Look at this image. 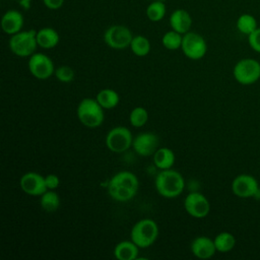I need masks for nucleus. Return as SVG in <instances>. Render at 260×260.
I'll return each instance as SVG.
<instances>
[{
  "instance_id": "f257e3e1",
  "label": "nucleus",
  "mask_w": 260,
  "mask_h": 260,
  "mask_svg": "<svg viewBox=\"0 0 260 260\" xmlns=\"http://www.w3.org/2000/svg\"><path fill=\"white\" fill-rule=\"evenodd\" d=\"M139 187L137 177L128 171H121L115 174L109 181L108 192L112 199L125 202L132 199Z\"/></svg>"
},
{
  "instance_id": "f03ea898",
  "label": "nucleus",
  "mask_w": 260,
  "mask_h": 260,
  "mask_svg": "<svg viewBox=\"0 0 260 260\" xmlns=\"http://www.w3.org/2000/svg\"><path fill=\"white\" fill-rule=\"evenodd\" d=\"M154 186L161 197L172 199L182 194L185 188V180L176 170H160L154 179Z\"/></svg>"
},
{
  "instance_id": "7ed1b4c3",
  "label": "nucleus",
  "mask_w": 260,
  "mask_h": 260,
  "mask_svg": "<svg viewBox=\"0 0 260 260\" xmlns=\"http://www.w3.org/2000/svg\"><path fill=\"white\" fill-rule=\"evenodd\" d=\"M104 108L99 104L96 99L85 98L77 106L76 114L79 122L88 128L101 126L105 120Z\"/></svg>"
},
{
  "instance_id": "20e7f679",
  "label": "nucleus",
  "mask_w": 260,
  "mask_h": 260,
  "mask_svg": "<svg viewBox=\"0 0 260 260\" xmlns=\"http://www.w3.org/2000/svg\"><path fill=\"white\" fill-rule=\"evenodd\" d=\"M158 236L157 223L151 218L138 220L131 229L130 238L139 248H148L156 241Z\"/></svg>"
},
{
  "instance_id": "39448f33",
  "label": "nucleus",
  "mask_w": 260,
  "mask_h": 260,
  "mask_svg": "<svg viewBox=\"0 0 260 260\" xmlns=\"http://www.w3.org/2000/svg\"><path fill=\"white\" fill-rule=\"evenodd\" d=\"M38 46L37 30L35 29L20 30L9 39V48L18 57H30Z\"/></svg>"
},
{
  "instance_id": "423d86ee",
  "label": "nucleus",
  "mask_w": 260,
  "mask_h": 260,
  "mask_svg": "<svg viewBox=\"0 0 260 260\" xmlns=\"http://www.w3.org/2000/svg\"><path fill=\"white\" fill-rule=\"evenodd\" d=\"M131 30L122 24H114L109 26L103 36L105 44L114 50H124L130 47L133 39Z\"/></svg>"
},
{
  "instance_id": "0eeeda50",
  "label": "nucleus",
  "mask_w": 260,
  "mask_h": 260,
  "mask_svg": "<svg viewBox=\"0 0 260 260\" xmlns=\"http://www.w3.org/2000/svg\"><path fill=\"white\" fill-rule=\"evenodd\" d=\"M133 138L131 131L127 127L117 126L107 133L106 145L111 151L115 153H122L132 146Z\"/></svg>"
},
{
  "instance_id": "6e6552de",
  "label": "nucleus",
  "mask_w": 260,
  "mask_h": 260,
  "mask_svg": "<svg viewBox=\"0 0 260 260\" xmlns=\"http://www.w3.org/2000/svg\"><path fill=\"white\" fill-rule=\"evenodd\" d=\"M181 50L188 59L200 60L207 52V44L201 35L189 30L183 35Z\"/></svg>"
},
{
  "instance_id": "1a4fd4ad",
  "label": "nucleus",
  "mask_w": 260,
  "mask_h": 260,
  "mask_svg": "<svg viewBox=\"0 0 260 260\" xmlns=\"http://www.w3.org/2000/svg\"><path fill=\"white\" fill-rule=\"evenodd\" d=\"M235 79L245 85L255 83L260 78V63L251 58L240 60L234 67Z\"/></svg>"
},
{
  "instance_id": "9d476101",
  "label": "nucleus",
  "mask_w": 260,
  "mask_h": 260,
  "mask_svg": "<svg viewBox=\"0 0 260 260\" xmlns=\"http://www.w3.org/2000/svg\"><path fill=\"white\" fill-rule=\"evenodd\" d=\"M30 74L38 79H47L55 73V66L52 59L43 53H34L27 62Z\"/></svg>"
},
{
  "instance_id": "9b49d317",
  "label": "nucleus",
  "mask_w": 260,
  "mask_h": 260,
  "mask_svg": "<svg viewBox=\"0 0 260 260\" xmlns=\"http://www.w3.org/2000/svg\"><path fill=\"white\" fill-rule=\"evenodd\" d=\"M184 208L189 215L203 218L210 211V203L202 193L191 192L184 199Z\"/></svg>"
},
{
  "instance_id": "f8f14e48",
  "label": "nucleus",
  "mask_w": 260,
  "mask_h": 260,
  "mask_svg": "<svg viewBox=\"0 0 260 260\" xmlns=\"http://www.w3.org/2000/svg\"><path fill=\"white\" fill-rule=\"evenodd\" d=\"M159 145V139L156 134L151 132H142L133 138L132 147L140 156H150L156 151Z\"/></svg>"
},
{
  "instance_id": "ddd939ff",
  "label": "nucleus",
  "mask_w": 260,
  "mask_h": 260,
  "mask_svg": "<svg viewBox=\"0 0 260 260\" xmlns=\"http://www.w3.org/2000/svg\"><path fill=\"white\" fill-rule=\"evenodd\" d=\"M233 193L240 198H249L257 195L259 191L257 180L251 175H239L232 183Z\"/></svg>"
},
{
  "instance_id": "4468645a",
  "label": "nucleus",
  "mask_w": 260,
  "mask_h": 260,
  "mask_svg": "<svg viewBox=\"0 0 260 260\" xmlns=\"http://www.w3.org/2000/svg\"><path fill=\"white\" fill-rule=\"evenodd\" d=\"M19 186L24 193L30 196H41L48 190L45 177L37 172H27L22 175Z\"/></svg>"
},
{
  "instance_id": "2eb2a0df",
  "label": "nucleus",
  "mask_w": 260,
  "mask_h": 260,
  "mask_svg": "<svg viewBox=\"0 0 260 260\" xmlns=\"http://www.w3.org/2000/svg\"><path fill=\"white\" fill-rule=\"evenodd\" d=\"M24 23V18L21 12L16 9L7 10L1 18V28L9 36H12L20 30Z\"/></svg>"
},
{
  "instance_id": "dca6fc26",
  "label": "nucleus",
  "mask_w": 260,
  "mask_h": 260,
  "mask_svg": "<svg viewBox=\"0 0 260 260\" xmlns=\"http://www.w3.org/2000/svg\"><path fill=\"white\" fill-rule=\"evenodd\" d=\"M190 248L192 254L199 259H209L216 252L214 241L205 236L195 238L192 241Z\"/></svg>"
},
{
  "instance_id": "f3484780",
  "label": "nucleus",
  "mask_w": 260,
  "mask_h": 260,
  "mask_svg": "<svg viewBox=\"0 0 260 260\" xmlns=\"http://www.w3.org/2000/svg\"><path fill=\"white\" fill-rule=\"evenodd\" d=\"M170 25L172 29L184 35L188 32L192 25V17L185 9H176L170 16Z\"/></svg>"
},
{
  "instance_id": "a211bd4d",
  "label": "nucleus",
  "mask_w": 260,
  "mask_h": 260,
  "mask_svg": "<svg viewBox=\"0 0 260 260\" xmlns=\"http://www.w3.org/2000/svg\"><path fill=\"white\" fill-rule=\"evenodd\" d=\"M139 247L130 239L119 242L114 248V256L118 260H135L138 257Z\"/></svg>"
},
{
  "instance_id": "6ab92c4d",
  "label": "nucleus",
  "mask_w": 260,
  "mask_h": 260,
  "mask_svg": "<svg viewBox=\"0 0 260 260\" xmlns=\"http://www.w3.org/2000/svg\"><path fill=\"white\" fill-rule=\"evenodd\" d=\"M60 41L58 31L53 27H42L37 30V42L39 47L43 49H52L55 48Z\"/></svg>"
},
{
  "instance_id": "aec40b11",
  "label": "nucleus",
  "mask_w": 260,
  "mask_h": 260,
  "mask_svg": "<svg viewBox=\"0 0 260 260\" xmlns=\"http://www.w3.org/2000/svg\"><path fill=\"white\" fill-rule=\"evenodd\" d=\"M176 160L174 151L166 146L158 147L153 153V162L154 166L159 170L172 169Z\"/></svg>"
},
{
  "instance_id": "412c9836",
  "label": "nucleus",
  "mask_w": 260,
  "mask_h": 260,
  "mask_svg": "<svg viewBox=\"0 0 260 260\" xmlns=\"http://www.w3.org/2000/svg\"><path fill=\"white\" fill-rule=\"evenodd\" d=\"M95 99L105 110H111L116 108L120 102V96L118 92L112 88L101 89L98 92Z\"/></svg>"
},
{
  "instance_id": "4be33fe9",
  "label": "nucleus",
  "mask_w": 260,
  "mask_h": 260,
  "mask_svg": "<svg viewBox=\"0 0 260 260\" xmlns=\"http://www.w3.org/2000/svg\"><path fill=\"white\" fill-rule=\"evenodd\" d=\"M41 207L47 212H54L60 206V197L55 190H47L41 195L40 198Z\"/></svg>"
},
{
  "instance_id": "5701e85b",
  "label": "nucleus",
  "mask_w": 260,
  "mask_h": 260,
  "mask_svg": "<svg viewBox=\"0 0 260 260\" xmlns=\"http://www.w3.org/2000/svg\"><path fill=\"white\" fill-rule=\"evenodd\" d=\"M214 245L216 251L220 253H226L231 251L236 245V239L233 234L229 232H221L214 238Z\"/></svg>"
},
{
  "instance_id": "b1692460",
  "label": "nucleus",
  "mask_w": 260,
  "mask_h": 260,
  "mask_svg": "<svg viewBox=\"0 0 260 260\" xmlns=\"http://www.w3.org/2000/svg\"><path fill=\"white\" fill-rule=\"evenodd\" d=\"M130 49L134 55L138 57H144L150 52L149 40L141 35L134 36L130 44Z\"/></svg>"
},
{
  "instance_id": "393cba45",
  "label": "nucleus",
  "mask_w": 260,
  "mask_h": 260,
  "mask_svg": "<svg viewBox=\"0 0 260 260\" xmlns=\"http://www.w3.org/2000/svg\"><path fill=\"white\" fill-rule=\"evenodd\" d=\"M167 12L166 5L164 1H152L146 7V16L152 22L160 21Z\"/></svg>"
},
{
  "instance_id": "a878e982",
  "label": "nucleus",
  "mask_w": 260,
  "mask_h": 260,
  "mask_svg": "<svg viewBox=\"0 0 260 260\" xmlns=\"http://www.w3.org/2000/svg\"><path fill=\"white\" fill-rule=\"evenodd\" d=\"M236 25L240 32H242L243 35L249 36L257 28V21L253 15L244 13L240 15L239 18L237 19Z\"/></svg>"
},
{
  "instance_id": "bb28decb",
  "label": "nucleus",
  "mask_w": 260,
  "mask_h": 260,
  "mask_svg": "<svg viewBox=\"0 0 260 260\" xmlns=\"http://www.w3.org/2000/svg\"><path fill=\"white\" fill-rule=\"evenodd\" d=\"M182 40H183V35L171 29L169 31H167L162 38H161V44L162 46L171 51H175L181 48L182 45Z\"/></svg>"
},
{
  "instance_id": "cd10ccee",
  "label": "nucleus",
  "mask_w": 260,
  "mask_h": 260,
  "mask_svg": "<svg viewBox=\"0 0 260 260\" xmlns=\"http://www.w3.org/2000/svg\"><path fill=\"white\" fill-rule=\"evenodd\" d=\"M129 121L133 127L140 128V127L144 126L148 121L147 110L143 107L134 108L129 115Z\"/></svg>"
},
{
  "instance_id": "c85d7f7f",
  "label": "nucleus",
  "mask_w": 260,
  "mask_h": 260,
  "mask_svg": "<svg viewBox=\"0 0 260 260\" xmlns=\"http://www.w3.org/2000/svg\"><path fill=\"white\" fill-rule=\"evenodd\" d=\"M55 77L63 83H69L74 79V70L67 65H62L59 66L57 69H55V73H54Z\"/></svg>"
},
{
  "instance_id": "c756f323",
  "label": "nucleus",
  "mask_w": 260,
  "mask_h": 260,
  "mask_svg": "<svg viewBox=\"0 0 260 260\" xmlns=\"http://www.w3.org/2000/svg\"><path fill=\"white\" fill-rule=\"evenodd\" d=\"M248 42L254 51L260 53V27H257L252 34L248 36Z\"/></svg>"
},
{
  "instance_id": "7c9ffc66",
  "label": "nucleus",
  "mask_w": 260,
  "mask_h": 260,
  "mask_svg": "<svg viewBox=\"0 0 260 260\" xmlns=\"http://www.w3.org/2000/svg\"><path fill=\"white\" fill-rule=\"evenodd\" d=\"M45 182L48 190H56L59 187L60 179L55 174H49L45 177Z\"/></svg>"
},
{
  "instance_id": "2f4dec72",
  "label": "nucleus",
  "mask_w": 260,
  "mask_h": 260,
  "mask_svg": "<svg viewBox=\"0 0 260 260\" xmlns=\"http://www.w3.org/2000/svg\"><path fill=\"white\" fill-rule=\"evenodd\" d=\"M65 0H43L44 5L50 10H57L61 8L64 4Z\"/></svg>"
},
{
  "instance_id": "473e14b6",
  "label": "nucleus",
  "mask_w": 260,
  "mask_h": 260,
  "mask_svg": "<svg viewBox=\"0 0 260 260\" xmlns=\"http://www.w3.org/2000/svg\"><path fill=\"white\" fill-rule=\"evenodd\" d=\"M23 10H29L31 7V0H15Z\"/></svg>"
},
{
  "instance_id": "72a5a7b5",
  "label": "nucleus",
  "mask_w": 260,
  "mask_h": 260,
  "mask_svg": "<svg viewBox=\"0 0 260 260\" xmlns=\"http://www.w3.org/2000/svg\"><path fill=\"white\" fill-rule=\"evenodd\" d=\"M152 1H165V0H152Z\"/></svg>"
}]
</instances>
